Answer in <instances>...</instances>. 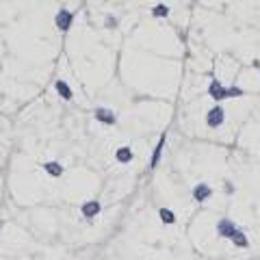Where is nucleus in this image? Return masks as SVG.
<instances>
[{
	"instance_id": "10",
	"label": "nucleus",
	"mask_w": 260,
	"mask_h": 260,
	"mask_svg": "<svg viewBox=\"0 0 260 260\" xmlns=\"http://www.w3.org/2000/svg\"><path fill=\"white\" fill-rule=\"evenodd\" d=\"M230 241L234 243V247H241V249H247V247H249V241H247V237H245V232L239 230V228L234 230V234L230 237Z\"/></svg>"
},
{
	"instance_id": "9",
	"label": "nucleus",
	"mask_w": 260,
	"mask_h": 260,
	"mask_svg": "<svg viewBox=\"0 0 260 260\" xmlns=\"http://www.w3.org/2000/svg\"><path fill=\"white\" fill-rule=\"evenodd\" d=\"M133 158H135V154L130 150V145H121V148L115 150V160L121 162V165H128Z\"/></svg>"
},
{
	"instance_id": "11",
	"label": "nucleus",
	"mask_w": 260,
	"mask_h": 260,
	"mask_svg": "<svg viewBox=\"0 0 260 260\" xmlns=\"http://www.w3.org/2000/svg\"><path fill=\"white\" fill-rule=\"evenodd\" d=\"M54 89H56V93H59L63 100H72V98H74V93H72V89H70V85L65 83V80H56L54 83Z\"/></svg>"
},
{
	"instance_id": "8",
	"label": "nucleus",
	"mask_w": 260,
	"mask_h": 260,
	"mask_svg": "<svg viewBox=\"0 0 260 260\" xmlns=\"http://www.w3.org/2000/svg\"><path fill=\"white\" fill-rule=\"evenodd\" d=\"M210 195H213V189L206 184V182H200V184H195L193 186V200H198V202H206Z\"/></svg>"
},
{
	"instance_id": "17",
	"label": "nucleus",
	"mask_w": 260,
	"mask_h": 260,
	"mask_svg": "<svg viewBox=\"0 0 260 260\" xmlns=\"http://www.w3.org/2000/svg\"><path fill=\"white\" fill-rule=\"evenodd\" d=\"M223 191H225L228 195H232V193H234V186H232L230 182H225V186H223Z\"/></svg>"
},
{
	"instance_id": "16",
	"label": "nucleus",
	"mask_w": 260,
	"mask_h": 260,
	"mask_svg": "<svg viewBox=\"0 0 260 260\" xmlns=\"http://www.w3.org/2000/svg\"><path fill=\"white\" fill-rule=\"evenodd\" d=\"M117 18H113V15H107V20H104V26L107 28H117Z\"/></svg>"
},
{
	"instance_id": "7",
	"label": "nucleus",
	"mask_w": 260,
	"mask_h": 260,
	"mask_svg": "<svg viewBox=\"0 0 260 260\" xmlns=\"http://www.w3.org/2000/svg\"><path fill=\"white\" fill-rule=\"evenodd\" d=\"M165 143H167V135H160V139H158L156 148H154L152 158H150V169H156V167H158L160 156H162V150H165Z\"/></svg>"
},
{
	"instance_id": "2",
	"label": "nucleus",
	"mask_w": 260,
	"mask_h": 260,
	"mask_svg": "<svg viewBox=\"0 0 260 260\" xmlns=\"http://www.w3.org/2000/svg\"><path fill=\"white\" fill-rule=\"evenodd\" d=\"M223 121H225V111L219 107V104L206 113V124H208V128H219Z\"/></svg>"
},
{
	"instance_id": "6",
	"label": "nucleus",
	"mask_w": 260,
	"mask_h": 260,
	"mask_svg": "<svg viewBox=\"0 0 260 260\" xmlns=\"http://www.w3.org/2000/svg\"><path fill=\"white\" fill-rule=\"evenodd\" d=\"M100 210H102V204L98 200H89V202H85V204L80 206V213H83V217H87V219L98 217L100 215Z\"/></svg>"
},
{
	"instance_id": "15",
	"label": "nucleus",
	"mask_w": 260,
	"mask_h": 260,
	"mask_svg": "<svg viewBox=\"0 0 260 260\" xmlns=\"http://www.w3.org/2000/svg\"><path fill=\"white\" fill-rule=\"evenodd\" d=\"M241 95H243V89L241 87H237V85L228 87V98H241Z\"/></svg>"
},
{
	"instance_id": "18",
	"label": "nucleus",
	"mask_w": 260,
	"mask_h": 260,
	"mask_svg": "<svg viewBox=\"0 0 260 260\" xmlns=\"http://www.w3.org/2000/svg\"><path fill=\"white\" fill-rule=\"evenodd\" d=\"M0 70H3V65H0Z\"/></svg>"
},
{
	"instance_id": "12",
	"label": "nucleus",
	"mask_w": 260,
	"mask_h": 260,
	"mask_svg": "<svg viewBox=\"0 0 260 260\" xmlns=\"http://www.w3.org/2000/svg\"><path fill=\"white\" fill-rule=\"evenodd\" d=\"M44 172L46 174H50L52 178H59V176H63V165L61 162H56V160H50V162H44Z\"/></svg>"
},
{
	"instance_id": "5",
	"label": "nucleus",
	"mask_w": 260,
	"mask_h": 260,
	"mask_svg": "<svg viewBox=\"0 0 260 260\" xmlns=\"http://www.w3.org/2000/svg\"><path fill=\"white\" fill-rule=\"evenodd\" d=\"M208 95L213 98L215 102H221V100H225V98H228V89H225V87H223V85L215 78L213 83L208 85Z\"/></svg>"
},
{
	"instance_id": "19",
	"label": "nucleus",
	"mask_w": 260,
	"mask_h": 260,
	"mask_svg": "<svg viewBox=\"0 0 260 260\" xmlns=\"http://www.w3.org/2000/svg\"><path fill=\"white\" fill-rule=\"evenodd\" d=\"M0 225H3V221H0Z\"/></svg>"
},
{
	"instance_id": "13",
	"label": "nucleus",
	"mask_w": 260,
	"mask_h": 260,
	"mask_svg": "<svg viewBox=\"0 0 260 260\" xmlns=\"http://www.w3.org/2000/svg\"><path fill=\"white\" fill-rule=\"evenodd\" d=\"M158 217H160V221L167 223V225L176 223V215H174V210H169V208H160L158 210Z\"/></svg>"
},
{
	"instance_id": "1",
	"label": "nucleus",
	"mask_w": 260,
	"mask_h": 260,
	"mask_svg": "<svg viewBox=\"0 0 260 260\" xmlns=\"http://www.w3.org/2000/svg\"><path fill=\"white\" fill-rule=\"evenodd\" d=\"M54 24H56V28H59L61 32H68L72 28V24H74V13H72L70 9H61L59 13L54 15Z\"/></svg>"
},
{
	"instance_id": "3",
	"label": "nucleus",
	"mask_w": 260,
	"mask_h": 260,
	"mask_svg": "<svg viewBox=\"0 0 260 260\" xmlns=\"http://www.w3.org/2000/svg\"><path fill=\"white\" fill-rule=\"evenodd\" d=\"M93 115L98 121H102V124H107V126H115L117 124V115L113 113L111 109H104V107H98L93 111Z\"/></svg>"
},
{
	"instance_id": "14",
	"label": "nucleus",
	"mask_w": 260,
	"mask_h": 260,
	"mask_svg": "<svg viewBox=\"0 0 260 260\" xmlns=\"http://www.w3.org/2000/svg\"><path fill=\"white\" fill-rule=\"evenodd\" d=\"M169 11H172V9H169L167 5H156V7L152 9V15H154V18H167Z\"/></svg>"
},
{
	"instance_id": "4",
	"label": "nucleus",
	"mask_w": 260,
	"mask_h": 260,
	"mask_svg": "<svg viewBox=\"0 0 260 260\" xmlns=\"http://www.w3.org/2000/svg\"><path fill=\"white\" fill-rule=\"evenodd\" d=\"M234 230H237V225H234L232 219L223 217V219H219V221H217V234L221 239H230L232 234H234Z\"/></svg>"
}]
</instances>
